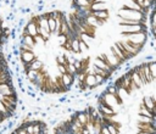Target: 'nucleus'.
Here are the masks:
<instances>
[{
    "mask_svg": "<svg viewBox=\"0 0 156 134\" xmlns=\"http://www.w3.org/2000/svg\"><path fill=\"white\" fill-rule=\"evenodd\" d=\"M143 104H144V106H145L147 110H150L151 112L154 111L155 105H156V102L152 100V96H151V95H144V97H143Z\"/></svg>",
    "mask_w": 156,
    "mask_h": 134,
    "instance_id": "obj_16",
    "label": "nucleus"
},
{
    "mask_svg": "<svg viewBox=\"0 0 156 134\" xmlns=\"http://www.w3.org/2000/svg\"><path fill=\"white\" fill-rule=\"evenodd\" d=\"M74 80H76V78L73 76H71L69 73H66V74L61 76V82H62V85L66 90H69V88L74 83Z\"/></svg>",
    "mask_w": 156,
    "mask_h": 134,
    "instance_id": "obj_12",
    "label": "nucleus"
},
{
    "mask_svg": "<svg viewBox=\"0 0 156 134\" xmlns=\"http://www.w3.org/2000/svg\"><path fill=\"white\" fill-rule=\"evenodd\" d=\"M89 10L91 12H95V11H106V10H108V5L106 2H104V1H101V0H96V1H94L90 5Z\"/></svg>",
    "mask_w": 156,
    "mask_h": 134,
    "instance_id": "obj_11",
    "label": "nucleus"
},
{
    "mask_svg": "<svg viewBox=\"0 0 156 134\" xmlns=\"http://www.w3.org/2000/svg\"><path fill=\"white\" fill-rule=\"evenodd\" d=\"M138 66H139V65H138ZM140 67H141V69H143V72H144V76H145V78H146V82H147V84H151V83L154 82V79H152V77H151V73H150L149 63H147V62H143V63L140 65Z\"/></svg>",
    "mask_w": 156,
    "mask_h": 134,
    "instance_id": "obj_15",
    "label": "nucleus"
},
{
    "mask_svg": "<svg viewBox=\"0 0 156 134\" xmlns=\"http://www.w3.org/2000/svg\"><path fill=\"white\" fill-rule=\"evenodd\" d=\"M2 48L0 45V124L13 115L17 106V93Z\"/></svg>",
    "mask_w": 156,
    "mask_h": 134,
    "instance_id": "obj_1",
    "label": "nucleus"
},
{
    "mask_svg": "<svg viewBox=\"0 0 156 134\" xmlns=\"http://www.w3.org/2000/svg\"><path fill=\"white\" fill-rule=\"evenodd\" d=\"M152 9H154V10H156V0L154 1V5H152Z\"/></svg>",
    "mask_w": 156,
    "mask_h": 134,
    "instance_id": "obj_29",
    "label": "nucleus"
},
{
    "mask_svg": "<svg viewBox=\"0 0 156 134\" xmlns=\"http://www.w3.org/2000/svg\"><path fill=\"white\" fill-rule=\"evenodd\" d=\"M117 86L113 84V83H111L110 85H107V88L105 89V91L107 93V94H111V95H117Z\"/></svg>",
    "mask_w": 156,
    "mask_h": 134,
    "instance_id": "obj_20",
    "label": "nucleus"
},
{
    "mask_svg": "<svg viewBox=\"0 0 156 134\" xmlns=\"http://www.w3.org/2000/svg\"><path fill=\"white\" fill-rule=\"evenodd\" d=\"M88 50H89V46H88L83 40L79 39V51H80V52H85V51H88Z\"/></svg>",
    "mask_w": 156,
    "mask_h": 134,
    "instance_id": "obj_21",
    "label": "nucleus"
},
{
    "mask_svg": "<svg viewBox=\"0 0 156 134\" xmlns=\"http://www.w3.org/2000/svg\"><path fill=\"white\" fill-rule=\"evenodd\" d=\"M91 15H93L95 18H98L99 21H101V22H107L108 18H110V12H108V10H106V11H95V12H91Z\"/></svg>",
    "mask_w": 156,
    "mask_h": 134,
    "instance_id": "obj_14",
    "label": "nucleus"
},
{
    "mask_svg": "<svg viewBox=\"0 0 156 134\" xmlns=\"http://www.w3.org/2000/svg\"><path fill=\"white\" fill-rule=\"evenodd\" d=\"M80 132H82V134H91V133H90V130H89L87 127H84V128H83Z\"/></svg>",
    "mask_w": 156,
    "mask_h": 134,
    "instance_id": "obj_25",
    "label": "nucleus"
},
{
    "mask_svg": "<svg viewBox=\"0 0 156 134\" xmlns=\"http://www.w3.org/2000/svg\"><path fill=\"white\" fill-rule=\"evenodd\" d=\"M95 79H96V83H98V85L100 86V85H102L107 79L106 78H104L102 76H99V74H95Z\"/></svg>",
    "mask_w": 156,
    "mask_h": 134,
    "instance_id": "obj_22",
    "label": "nucleus"
},
{
    "mask_svg": "<svg viewBox=\"0 0 156 134\" xmlns=\"http://www.w3.org/2000/svg\"><path fill=\"white\" fill-rule=\"evenodd\" d=\"M71 48H72L73 54H80V51H79V38L78 37L71 38Z\"/></svg>",
    "mask_w": 156,
    "mask_h": 134,
    "instance_id": "obj_17",
    "label": "nucleus"
},
{
    "mask_svg": "<svg viewBox=\"0 0 156 134\" xmlns=\"http://www.w3.org/2000/svg\"><path fill=\"white\" fill-rule=\"evenodd\" d=\"M123 7H127V9H130V10H135V11H140V12H144L146 15V11L135 1V0H127L124 4H123Z\"/></svg>",
    "mask_w": 156,
    "mask_h": 134,
    "instance_id": "obj_13",
    "label": "nucleus"
},
{
    "mask_svg": "<svg viewBox=\"0 0 156 134\" xmlns=\"http://www.w3.org/2000/svg\"><path fill=\"white\" fill-rule=\"evenodd\" d=\"M121 27V34H133L139 32H146V27L144 23L140 24H130V26H119Z\"/></svg>",
    "mask_w": 156,
    "mask_h": 134,
    "instance_id": "obj_6",
    "label": "nucleus"
},
{
    "mask_svg": "<svg viewBox=\"0 0 156 134\" xmlns=\"http://www.w3.org/2000/svg\"><path fill=\"white\" fill-rule=\"evenodd\" d=\"M151 34L154 35V38H155V40H156V26L151 27Z\"/></svg>",
    "mask_w": 156,
    "mask_h": 134,
    "instance_id": "obj_26",
    "label": "nucleus"
},
{
    "mask_svg": "<svg viewBox=\"0 0 156 134\" xmlns=\"http://www.w3.org/2000/svg\"><path fill=\"white\" fill-rule=\"evenodd\" d=\"M98 110L105 117H112V116L116 115V110H113L112 107H110L105 104H98Z\"/></svg>",
    "mask_w": 156,
    "mask_h": 134,
    "instance_id": "obj_9",
    "label": "nucleus"
},
{
    "mask_svg": "<svg viewBox=\"0 0 156 134\" xmlns=\"http://www.w3.org/2000/svg\"><path fill=\"white\" fill-rule=\"evenodd\" d=\"M122 37H123V40H127L130 44H134L138 46H145L147 41V30L133 33V34H122Z\"/></svg>",
    "mask_w": 156,
    "mask_h": 134,
    "instance_id": "obj_4",
    "label": "nucleus"
},
{
    "mask_svg": "<svg viewBox=\"0 0 156 134\" xmlns=\"http://www.w3.org/2000/svg\"><path fill=\"white\" fill-rule=\"evenodd\" d=\"M138 134H151V133H146V132H136Z\"/></svg>",
    "mask_w": 156,
    "mask_h": 134,
    "instance_id": "obj_28",
    "label": "nucleus"
},
{
    "mask_svg": "<svg viewBox=\"0 0 156 134\" xmlns=\"http://www.w3.org/2000/svg\"><path fill=\"white\" fill-rule=\"evenodd\" d=\"M150 22H151V27L156 26V10H154V11H152L151 17H150Z\"/></svg>",
    "mask_w": 156,
    "mask_h": 134,
    "instance_id": "obj_23",
    "label": "nucleus"
},
{
    "mask_svg": "<svg viewBox=\"0 0 156 134\" xmlns=\"http://www.w3.org/2000/svg\"><path fill=\"white\" fill-rule=\"evenodd\" d=\"M152 113H154V118L156 119V105H155V108H154V111H152Z\"/></svg>",
    "mask_w": 156,
    "mask_h": 134,
    "instance_id": "obj_27",
    "label": "nucleus"
},
{
    "mask_svg": "<svg viewBox=\"0 0 156 134\" xmlns=\"http://www.w3.org/2000/svg\"><path fill=\"white\" fill-rule=\"evenodd\" d=\"M48 124L39 119H28L21 123L11 134H46Z\"/></svg>",
    "mask_w": 156,
    "mask_h": 134,
    "instance_id": "obj_2",
    "label": "nucleus"
},
{
    "mask_svg": "<svg viewBox=\"0 0 156 134\" xmlns=\"http://www.w3.org/2000/svg\"><path fill=\"white\" fill-rule=\"evenodd\" d=\"M110 49H111V51L113 52V55L123 63V62H126L127 61V58H126V55H124V52L122 51V49L118 46V44L117 43H115L112 46H110Z\"/></svg>",
    "mask_w": 156,
    "mask_h": 134,
    "instance_id": "obj_10",
    "label": "nucleus"
},
{
    "mask_svg": "<svg viewBox=\"0 0 156 134\" xmlns=\"http://www.w3.org/2000/svg\"><path fill=\"white\" fill-rule=\"evenodd\" d=\"M136 122L139 123H147V124H152L155 123V118L151 117H146V116H141V115H136Z\"/></svg>",
    "mask_w": 156,
    "mask_h": 134,
    "instance_id": "obj_18",
    "label": "nucleus"
},
{
    "mask_svg": "<svg viewBox=\"0 0 156 134\" xmlns=\"http://www.w3.org/2000/svg\"><path fill=\"white\" fill-rule=\"evenodd\" d=\"M99 134H110V132H108V129H107V127L105 124L101 125V129H100V133Z\"/></svg>",
    "mask_w": 156,
    "mask_h": 134,
    "instance_id": "obj_24",
    "label": "nucleus"
},
{
    "mask_svg": "<svg viewBox=\"0 0 156 134\" xmlns=\"http://www.w3.org/2000/svg\"><path fill=\"white\" fill-rule=\"evenodd\" d=\"M93 65L94 66H96V67H99V68H101L102 71H105V72H107L108 74H111L112 76V73L115 72V69L105 61V60H102L100 56H96V57H94V61H93Z\"/></svg>",
    "mask_w": 156,
    "mask_h": 134,
    "instance_id": "obj_7",
    "label": "nucleus"
},
{
    "mask_svg": "<svg viewBox=\"0 0 156 134\" xmlns=\"http://www.w3.org/2000/svg\"><path fill=\"white\" fill-rule=\"evenodd\" d=\"M149 63V68H150V73H151V77L154 80H156V60L155 61H151V62H147Z\"/></svg>",
    "mask_w": 156,
    "mask_h": 134,
    "instance_id": "obj_19",
    "label": "nucleus"
},
{
    "mask_svg": "<svg viewBox=\"0 0 156 134\" xmlns=\"http://www.w3.org/2000/svg\"><path fill=\"white\" fill-rule=\"evenodd\" d=\"M129 73H130V79H132V82L134 83V85H135L139 90L143 89V88L145 86V84H144V82L141 80V78H140L139 73L136 72V69H135V68H132V69H129Z\"/></svg>",
    "mask_w": 156,
    "mask_h": 134,
    "instance_id": "obj_8",
    "label": "nucleus"
},
{
    "mask_svg": "<svg viewBox=\"0 0 156 134\" xmlns=\"http://www.w3.org/2000/svg\"><path fill=\"white\" fill-rule=\"evenodd\" d=\"M100 57L102 58V60H105L115 71L116 69H121L122 68V62L113 55V52L111 51V49H108L106 52H102L101 55H100Z\"/></svg>",
    "mask_w": 156,
    "mask_h": 134,
    "instance_id": "obj_5",
    "label": "nucleus"
},
{
    "mask_svg": "<svg viewBox=\"0 0 156 134\" xmlns=\"http://www.w3.org/2000/svg\"><path fill=\"white\" fill-rule=\"evenodd\" d=\"M116 15L118 16V18H123V19H130V21H135L139 23H144L145 22V13L140 12V11H135V10H130L127 7H119L116 11Z\"/></svg>",
    "mask_w": 156,
    "mask_h": 134,
    "instance_id": "obj_3",
    "label": "nucleus"
}]
</instances>
